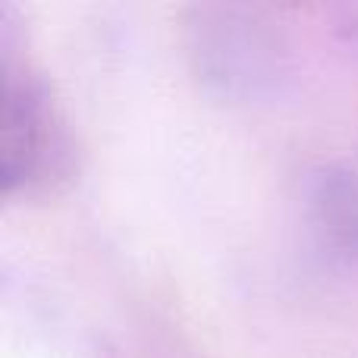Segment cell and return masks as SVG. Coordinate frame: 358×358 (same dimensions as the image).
Masks as SVG:
<instances>
[{"mask_svg":"<svg viewBox=\"0 0 358 358\" xmlns=\"http://www.w3.org/2000/svg\"><path fill=\"white\" fill-rule=\"evenodd\" d=\"M73 136L48 82L29 60L3 50L0 92V182L6 195L38 198L73 176Z\"/></svg>","mask_w":358,"mask_h":358,"instance_id":"cell-1","label":"cell"},{"mask_svg":"<svg viewBox=\"0 0 358 358\" xmlns=\"http://www.w3.org/2000/svg\"><path fill=\"white\" fill-rule=\"evenodd\" d=\"M198 69L223 92H255L283 73V35L248 6H198L192 19Z\"/></svg>","mask_w":358,"mask_h":358,"instance_id":"cell-2","label":"cell"},{"mask_svg":"<svg viewBox=\"0 0 358 358\" xmlns=\"http://www.w3.org/2000/svg\"><path fill=\"white\" fill-rule=\"evenodd\" d=\"M311 229L327 248L358 258V167H324L308 189Z\"/></svg>","mask_w":358,"mask_h":358,"instance_id":"cell-3","label":"cell"}]
</instances>
